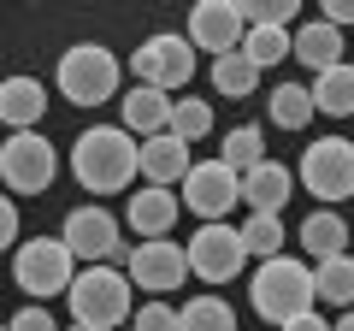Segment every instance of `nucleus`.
Listing matches in <instances>:
<instances>
[{"label": "nucleus", "instance_id": "1", "mask_svg": "<svg viewBox=\"0 0 354 331\" xmlns=\"http://www.w3.org/2000/svg\"><path fill=\"white\" fill-rule=\"evenodd\" d=\"M136 148L124 125H88L83 136L71 142V172L88 195H124L130 178H136Z\"/></svg>", "mask_w": 354, "mask_h": 331}, {"label": "nucleus", "instance_id": "2", "mask_svg": "<svg viewBox=\"0 0 354 331\" xmlns=\"http://www.w3.org/2000/svg\"><path fill=\"white\" fill-rule=\"evenodd\" d=\"M248 302L266 325H290L295 314H313L319 290H313V267L295 255H272L260 260V272L248 278Z\"/></svg>", "mask_w": 354, "mask_h": 331}, {"label": "nucleus", "instance_id": "3", "mask_svg": "<svg viewBox=\"0 0 354 331\" xmlns=\"http://www.w3.org/2000/svg\"><path fill=\"white\" fill-rule=\"evenodd\" d=\"M53 83H59V95L71 107H106L118 95V83H124V65L101 42H71L59 53V65H53Z\"/></svg>", "mask_w": 354, "mask_h": 331}, {"label": "nucleus", "instance_id": "4", "mask_svg": "<svg viewBox=\"0 0 354 331\" xmlns=\"http://www.w3.org/2000/svg\"><path fill=\"white\" fill-rule=\"evenodd\" d=\"M65 302H71V325H88V331L130 325V278L118 267H83L65 290Z\"/></svg>", "mask_w": 354, "mask_h": 331}, {"label": "nucleus", "instance_id": "5", "mask_svg": "<svg viewBox=\"0 0 354 331\" xmlns=\"http://www.w3.org/2000/svg\"><path fill=\"white\" fill-rule=\"evenodd\" d=\"M59 242L71 249V260H83V267H113V260L130 255L124 225H118V219L106 213L101 202L71 207V213H65V225H59Z\"/></svg>", "mask_w": 354, "mask_h": 331}, {"label": "nucleus", "instance_id": "6", "mask_svg": "<svg viewBox=\"0 0 354 331\" xmlns=\"http://www.w3.org/2000/svg\"><path fill=\"white\" fill-rule=\"evenodd\" d=\"M12 278L18 290H30V302H48V296H65L77 278V260L59 237H30L12 249Z\"/></svg>", "mask_w": 354, "mask_h": 331}, {"label": "nucleus", "instance_id": "7", "mask_svg": "<svg viewBox=\"0 0 354 331\" xmlns=\"http://www.w3.org/2000/svg\"><path fill=\"white\" fill-rule=\"evenodd\" d=\"M53 178H59V148L41 130H12L0 142V184L12 195H41Z\"/></svg>", "mask_w": 354, "mask_h": 331}, {"label": "nucleus", "instance_id": "8", "mask_svg": "<svg viewBox=\"0 0 354 331\" xmlns=\"http://www.w3.org/2000/svg\"><path fill=\"white\" fill-rule=\"evenodd\" d=\"M295 178H301L307 195H319L325 207L348 202V195H354V142L348 136H319L313 148H301Z\"/></svg>", "mask_w": 354, "mask_h": 331}, {"label": "nucleus", "instance_id": "9", "mask_svg": "<svg viewBox=\"0 0 354 331\" xmlns=\"http://www.w3.org/2000/svg\"><path fill=\"white\" fill-rule=\"evenodd\" d=\"M130 71H136L142 89H160V95L183 89V83L195 77V48H189V36H177V30L148 36L136 53H130Z\"/></svg>", "mask_w": 354, "mask_h": 331}, {"label": "nucleus", "instance_id": "10", "mask_svg": "<svg viewBox=\"0 0 354 331\" xmlns=\"http://www.w3.org/2000/svg\"><path fill=\"white\" fill-rule=\"evenodd\" d=\"M177 202L189 207V213H201V225H225V213L242 202V178L218 160V154L213 160H195L189 178L177 184Z\"/></svg>", "mask_w": 354, "mask_h": 331}, {"label": "nucleus", "instance_id": "11", "mask_svg": "<svg viewBox=\"0 0 354 331\" xmlns=\"http://www.w3.org/2000/svg\"><path fill=\"white\" fill-rule=\"evenodd\" d=\"M183 255H189V278H201V284H230L248 267V249H242L236 225H201L183 242Z\"/></svg>", "mask_w": 354, "mask_h": 331}, {"label": "nucleus", "instance_id": "12", "mask_svg": "<svg viewBox=\"0 0 354 331\" xmlns=\"http://www.w3.org/2000/svg\"><path fill=\"white\" fill-rule=\"evenodd\" d=\"M124 278L136 284V290H153L165 302V290H183V278H189V255H183V242L160 237V242H136L124 255Z\"/></svg>", "mask_w": 354, "mask_h": 331}, {"label": "nucleus", "instance_id": "13", "mask_svg": "<svg viewBox=\"0 0 354 331\" xmlns=\"http://www.w3.org/2000/svg\"><path fill=\"white\" fill-rule=\"evenodd\" d=\"M189 48L213 53V60H225V53L242 48V18H236V0H201V6H189Z\"/></svg>", "mask_w": 354, "mask_h": 331}, {"label": "nucleus", "instance_id": "14", "mask_svg": "<svg viewBox=\"0 0 354 331\" xmlns=\"http://www.w3.org/2000/svg\"><path fill=\"white\" fill-rule=\"evenodd\" d=\"M189 142L183 136H171V130H165V136H148L136 148V178L148 184V190H177V184L189 178Z\"/></svg>", "mask_w": 354, "mask_h": 331}, {"label": "nucleus", "instance_id": "15", "mask_svg": "<svg viewBox=\"0 0 354 331\" xmlns=\"http://www.w3.org/2000/svg\"><path fill=\"white\" fill-rule=\"evenodd\" d=\"M290 195H295V172L283 160H272V154L242 172V202H248V213H283Z\"/></svg>", "mask_w": 354, "mask_h": 331}, {"label": "nucleus", "instance_id": "16", "mask_svg": "<svg viewBox=\"0 0 354 331\" xmlns=\"http://www.w3.org/2000/svg\"><path fill=\"white\" fill-rule=\"evenodd\" d=\"M177 190H130V207H124V219H130V231H136L142 242H160V237H171L177 231Z\"/></svg>", "mask_w": 354, "mask_h": 331}, {"label": "nucleus", "instance_id": "17", "mask_svg": "<svg viewBox=\"0 0 354 331\" xmlns=\"http://www.w3.org/2000/svg\"><path fill=\"white\" fill-rule=\"evenodd\" d=\"M41 113H48L41 77H0V125L6 130H41Z\"/></svg>", "mask_w": 354, "mask_h": 331}, {"label": "nucleus", "instance_id": "18", "mask_svg": "<svg viewBox=\"0 0 354 331\" xmlns=\"http://www.w3.org/2000/svg\"><path fill=\"white\" fill-rule=\"evenodd\" d=\"M290 60H301L307 71H330V65H342V30H330L325 18H313V24H295L290 30Z\"/></svg>", "mask_w": 354, "mask_h": 331}, {"label": "nucleus", "instance_id": "19", "mask_svg": "<svg viewBox=\"0 0 354 331\" xmlns=\"http://www.w3.org/2000/svg\"><path fill=\"white\" fill-rule=\"evenodd\" d=\"M118 113H124V130L136 142H148V136H165L171 130V95H160V89H130L124 101H118Z\"/></svg>", "mask_w": 354, "mask_h": 331}, {"label": "nucleus", "instance_id": "20", "mask_svg": "<svg viewBox=\"0 0 354 331\" xmlns=\"http://www.w3.org/2000/svg\"><path fill=\"white\" fill-rule=\"evenodd\" d=\"M295 242L313 255V267L330 260V255H348V219H342L337 207H313V213L301 219V231H295Z\"/></svg>", "mask_w": 354, "mask_h": 331}, {"label": "nucleus", "instance_id": "21", "mask_svg": "<svg viewBox=\"0 0 354 331\" xmlns=\"http://www.w3.org/2000/svg\"><path fill=\"white\" fill-rule=\"evenodd\" d=\"M307 95H313L319 113H330V118H354V65L342 60V65H330V71H319L313 83H307Z\"/></svg>", "mask_w": 354, "mask_h": 331}, {"label": "nucleus", "instance_id": "22", "mask_svg": "<svg viewBox=\"0 0 354 331\" xmlns=\"http://www.w3.org/2000/svg\"><path fill=\"white\" fill-rule=\"evenodd\" d=\"M313 290H319V302H330V307L348 314V307H354V255L319 260V267H313Z\"/></svg>", "mask_w": 354, "mask_h": 331}, {"label": "nucleus", "instance_id": "23", "mask_svg": "<svg viewBox=\"0 0 354 331\" xmlns=\"http://www.w3.org/2000/svg\"><path fill=\"white\" fill-rule=\"evenodd\" d=\"M236 231H242V249H248L254 260L283 255V242H290V231H283V213H248Z\"/></svg>", "mask_w": 354, "mask_h": 331}, {"label": "nucleus", "instance_id": "24", "mask_svg": "<svg viewBox=\"0 0 354 331\" xmlns=\"http://www.w3.org/2000/svg\"><path fill=\"white\" fill-rule=\"evenodd\" d=\"M213 89L225 95V101H248L254 89H260V71H254L248 53H225V60H213Z\"/></svg>", "mask_w": 354, "mask_h": 331}, {"label": "nucleus", "instance_id": "25", "mask_svg": "<svg viewBox=\"0 0 354 331\" xmlns=\"http://www.w3.org/2000/svg\"><path fill=\"white\" fill-rule=\"evenodd\" d=\"M177 331H236V314L225 296H189L177 307Z\"/></svg>", "mask_w": 354, "mask_h": 331}, {"label": "nucleus", "instance_id": "26", "mask_svg": "<svg viewBox=\"0 0 354 331\" xmlns=\"http://www.w3.org/2000/svg\"><path fill=\"white\" fill-rule=\"evenodd\" d=\"M313 95H307V83H278L272 89V125L278 130H307L313 125Z\"/></svg>", "mask_w": 354, "mask_h": 331}, {"label": "nucleus", "instance_id": "27", "mask_svg": "<svg viewBox=\"0 0 354 331\" xmlns=\"http://www.w3.org/2000/svg\"><path fill=\"white\" fill-rule=\"evenodd\" d=\"M242 30H295L301 18V0H236Z\"/></svg>", "mask_w": 354, "mask_h": 331}, {"label": "nucleus", "instance_id": "28", "mask_svg": "<svg viewBox=\"0 0 354 331\" xmlns=\"http://www.w3.org/2000/svg\"><path fill=\"white\" fill-rule=\"evenodd\" d=\"M218 160H225L230 172L242 178L248 166H260V160H266V130H260V125H236V130L225 136V148H218Z\"/></svg>", "mask_w": 354, "mask_h": 331}, {"label": "nucleus", "instance_id": "29", "mask_svg": "<svg viewBox=\"0 0 354 331\" xmlns=\"http://www.w3.org/2000/svg\"><path fill=\"white\" fill-rule=\"evenodd\" d=\"M171 136H183L195 148L201 136H213V107L195 101V95H183V101H171Z\"/></svg>", "mask_w": 354, "mask_h": 331}, {"label": "nucleus", "instance_id": "30", "mask_svg": "<svg viewBox=\"0 0 354 331\" xmlns=\"http://www.w3.org/2000/svg\"><path fill=\"white\" fill-rule=\"evenodd\" d=\"M242 53L254 60V71L290 60V30H242Z\"/></svg>", "mask_w": 354, "mask_h": 331}, {"label": "nucleus", "instance_id": "31", "mask_svg": "<svg viewBox=\"0 0 354 331\" xmlns=\"http://www.w3.org/2000/svg\"><path fill=\"white\" fill-rule=\"evenodd\" d=\"M130 331H177V307L160 302V296H148V302L130 314Z\"/></svg>", "mask_w": 354, "mask_h": 331}, {"label": "nucleus", "instance_id": "32", "mask_svg": "<svg viewBox=\"0 0 354 331\" xmlns=\"http://www.w3.org/2000/svg\"><path fill=\"white\" fill-rule=\"evenodd\" d=\"M6 331H59V325H53V314L41 302H24L12 319H6Z\"/></svg>", "mask_w": 354, "mask_h": 331}, {"label": "nucleus", "instance_id": "33", "mask_svg": "<svg viewBox=\"0 0 354 331\" xmlns=\"http://www.w3.org/2000/svg\"><path fill=\"white\" fill-rule=\"evenodd\" d=\"M18 249V202L12 195H0V255Z\"/></svg>", "mask_w": 354, "mask_h": 331}, {"label": "nucleus", "instance_id": "34", "mask_svg": "<svg viewBox=\"0 0 354 331\" xmlns=\"http://www.w3.org/2000/svg\"><path fill=\"white\" fill-rule=\"evenodd\" d=\"M319 18H325L330 30H348V24H354V0H325V6H319Z\"/></svg>", "mask_w": 354, "mask_h": 331}, {"label": "nucleus", "instance_id": "35", "mask_svg": "<svg viewBox=\"0 0 354 331\" xmlns=\"http://www.w3.org/2000/svg\"><path fill=\"white\" fill-rule=\"evenodd\" d=\"M278 331H330V319H325V314L313 307V314H295L290 325H278Z\"/></svg>", "mask_w": 354, "mask_h": 331}, {"label": "nucleus", "instance_id": "36", "mask_svg": "<svg viewBox=\"0 0 354 331\" xmlns=\"http://www.w3.org/2000/svg\"><path fill=\"white\" fill-rule=\"evenodd\" d=\"M330 331H354V307H348V314H342V319H337V325H330Z\"/></svg>", "mask_w": 354, "mask_h": 331}, {"label": "nucleus", "instance_id": "37", "mask_svg": "<svg viewBox=\"0 0 354 331\" xmlns=\"http://www.w3.org/2000/svg\"><path fill=\"white\" fill-rule=\"evenodd\" d=\"M65 331H88V325H65Z\"/></svg>", "mask_w": 354, "mask_h": 331}, {"label": "nucleus", "instance_id": "38", "mask_svg": "<svg viewBox=\"0 0 354 331\" xmlns=\"http://www.w3.org/2000/svg\"><path fill=\"white\" fill-rule=\"evenodd\" d=\"M0 331H6V325H0Z\"/></svg>", "mask_w": 354, "mask_h": 331}]
</instances>
